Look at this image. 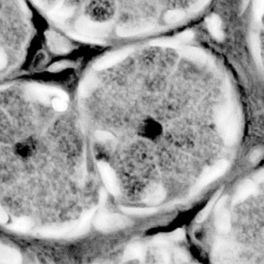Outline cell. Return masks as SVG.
I'll return each instance as SVG.
<instances>
[{
	"label": "cell",
	"mask_w": 264,
	"mask_h": 264,
	"mask_svg": "<svg viewBox=\"0 0 264 264\" xmlns=\"http://www.w3.org/2000/svg\"><path fill=\"white\" fill-rule=\"evenodd\" d=\"M154 25L150 23L133 24V25H123L117 29V34L121 37H130L139 34H143L153 30Z\"/></svg>",
	"instance_id": "7c38bea8"
},
{
	"label": "cell",
	"mask_w": 264,
	"mask_h": 264,
	"mask_svg": "<svg viewBox=\"0 0 264 264\" xmlns=\"http://www.w3.org/2000/svg\"><path fill=\"white\" fill-rule=\"evenodd\" d=\"M172 236H173V239H175V241H181V239H183L185 237V232H184L183 229H178L173 233Z\"/></svg>",
	"instance_id": "836d02e7"
},
{
	"label": "cell",
	"mask_w": 264,
	"mask_h": 264,
	"mask_svg": "<svg viewBox=\"0 0 264 264\" xmlns=\"http://www.w3.org/2000/svg\"><path fill=\"white\" fill-rule=\"evenodd\" d=\"M145 257V249L139 244H132L124 252V260H141Z\"/></svg>",
	"instance_id": "d6986e66"
},
{
	"label": "cell",
	"mask_w": 264,
	"mask_h": 264,
	"mask_svg": "<svg viewBox=\"0 0 264 264\" xmlns=\"http://www.w3.org/2000/svg\"><path fill=\"white\" fill-rule=\"evenodd\" d=\"M73 66H74V64L69 61H60V62H56V63L52 64L49 67V70L51 71V73H59V71H62L66 68L73 67Z\"/></svg>",
	"instance_id": "4316f807"
},
{
	"label": "cell",
	"mask_w": 264,
	"mask_h": 264,
	"mask_svg": "<svg viewBox=\"0 0 264 264\" xmlns=\"http://www.w3.org/2000/svg\"><path fill=\"white\" fill-rule=\"evenodd\" d=\"M193 37H194L193 31L188 30V31H184L183 33H181V34L177 37V39H178L180 42H181V41H182V42H187V41L191 40Z\"/></svg>",
	"instance_id": "4dcf8cb0"
},
{
	"label": "cell",
	"mask_w": 264,
	"mask_h": 264,
	"mask_svg": "<svg viewBox=\"0 0 264 264\" xmlns=\"http://www.w3.org/2000/svg\"><path fill=\"white\" fill-rule=\"evenodd\" d=\"M130 224V220L126 216L118 214H111L108 212H100L95 219L94 225L101 231H113L125 228Z\"/></svg>",
	"instance_id": "3957f363"
},
{
	"label": "cell",
	"mask_w": 264,
	"mask_h": 264,
	"mask_svg": "<svg viewBox=\"0 0 264 264\" xmlns=\"http://www.w3.org/2000/svg\"><path fill=\"white\" fill-rule=\"evenodd\" d=\"M180 41L177 38H162V39H155L151 41V45L153 46H160V47H179Z\"/></svg>",
	"instance_id": "cb8c5ba5"
},
{
	"label": "cell",
	"mask_w": 264,
	"mask_h": 264,
	"mask_svg": "<svg viewBox=\"0 0 264 264\" xmlns=\"http://www.w3.org/2000/svg\"><path fill=\"white\" fill-rule=\"evenodd\" d=\"M251 160L253 161V162H256V161H258L261 157H262V151L260 150V149H255L253 152H252V154H251Z\"/></svg>",
	"instance_id": "d590c367"
},
{
	"label": "cell",
	"mask_w": 264,
	"mask_h": 264,
	"mask_svg": "<svg viewBox=\"0 0 264 264\" xmlns=\"http://www.w3.org/2000/svg\"><path fill=\"white\" fill-rule=\"evenodd\" d=\"M165 196L166 192L164 188L160 185H154L147 190L145 196H143V202L148 205H156L162 202Z\"/></svg>",
	"instance_id": "4fadbf2b"
},
{
	"label": "cell",
	"mask_w": 264,
	"mask_h": 264,
	"mask_svg": "<svg viewBox=\"0 0 264 264\" xmlns=\"http://www.w3.org/2000/svg\"><path fill=\"white\" fill-rule=\"evenodd\" d=\"M98 85H99V80L95 76L92 75L87 76L79 86L80 97H84V98L88 97V96H90L95 91V89L98 87Z\"/></svg>",
	"instance_id": "e0dca14e"
},
{
	"label": "cell",
	"mask_w": 264,
	"mask_h": 264,
	"mask_svg": "<svg viewBox=\"0 0 264 264\" xmlns=\"http://www.w3.org/2000/svg\"><path fill=\"white\" fill-rule=\"evenodd\" d=\"M111 27L112 25L110 23L94 22L87 18L79 19L76 24L78 33L98 41H100V37H103L109 34Z\"/></svg>",
	"instance_id": "7a4b0ae2"
},
{
	"label": "cell",
	"mask_w": 264,
	"mask_h": 264,
	"mask_svg": "<svg viewBox=\"0 0 264 264\" xmlns=\"http://www.w3.org/2000/svg\"><path fill=\"white\" fill-rule=\"evenodd\" d=\"M227 200V196L221 197L220 200L216 202V220L215 225L219 232L227 234L231 228V218L229 210L224 206Z\"/></svg>",
	"instance_id": "52a82bcc"
},
{
	"label": "cell",
	"mask_w": 264,
	"mask_h": 264,
	"mask_svg": "<svg viewBox=\"0 0 264 264\" xmlns=\"http://www.w3.org/2000/svg\"><path fill=\"white\" fill-rule=\"evenodd\" d=\"M27 95L31 99H36L42 103H50L51 96H55V97H60L64 100H68V95L61 89L51 86H42V85H36L31 84L27 86L26 90Z\"/></svg>",
	"instance_id": "277c9868"
},
{
	"label": "cell",
	"mask_w": 264,
	"mask_h": 264,
	"mask_svg": "<svg viewBox=\"0 0 264 264\" xmlns=\"http://www.w3.org/2000/svg\"><path fill=\"white\" fill-rule=\"evenodd\" d=\"M22 256L19 251L8 246L0 245V264H19Z\"/></svg>",
	"instance_id": "9a60e30c"
},
{
	"label": "cell",
	"mask_w": 264,
	"mask_h": 264,
	"mask_svg": "<svg viewBox=\"0 0 264 264\" xmlns=\"http://www.w3.org/2000/svg\"><path fill=\"white\" fill-rule=\"evenodd\" d=\"M45 37H46L47 44H49L52 52L56 54H65L70 51L71 49L70 43L56 32L47 31L45 33Z\"/></svg>",
	"instance_id": "8fae6325"
},
{
	"label": "cell",
	"mask_w": 264,
	"mask_h": 264,
	"mask_svg": "<svg viewBox=\"0 0 264 264\" xmlns=\"http://www.w3.org/2000/svg\"><path fill=\"white\" fill-rule=\"evenodd\" d=\"M179 52L182 57L196 63H205L207 61V55L202 50L197 49V47H193V46L181 47Z\"/></svg>",
	"instance_id": "2e32d148"
},
{
	"label": "cell",
	"mask_w": 264,
	"mask_h": 264,
	"mask_svg": "<svg viewBox=\"0 0 264 264\" xmlns=\"http://www.w3.org/2000/svg\"><path fill=\"white\" fill-rule=\"evenodd\" d=\"M238 254L237 246L227 238H218L214 245L213 257L217 262H230Z\"/></svg>",
	"instance_id": "5b68a950"
},
{
	"label": "cell",
	"mask_w": 264,
	"mask_h": 264,
	"mask_svg": "<svg viewBox=\"0 0 264 264\" xmlns=\"http://www.w3.org/2000/svg\"><path fill=\"white\" fill-rule=\"evenodd\" d=\"M11 87V85H2V86H0V92H3V91H5V90H7V89H9Z\"/></svg>",
	"instance_id": "60d3db41"
},
{
	"label": "cell",
	"mask_w": 264,
	"mask_h": 264,
	"mask_svg": "<svg viewBox=\"0 0 264 264\" xmlns=\"http://www.w3.org/2000/svg\"><path fill=\"white\" fill-rule=\"evenodd\" d=\"M185 18V13L183 11H179V10H175V11H170L167 12L164 19L167 23H171V24H176L181 22L182 20H184Z\"/></svg>",
	"instance_id": "d4e9b609"
},
{
	"label": "cell",
	"mask_w": 264,
	"mask_h": 264,
	"mask_svg": "<svg viewBox=\"0 0 264 264\" xmlns=\"http://www.w3.org/2000/svg\"><path fill=\"white\" fill-rule=\"evenodd\" d=\"M33 4L39 8H42L43 7V3L41 2V0H32Z\"/></svg>",
	"instance_id": "ab89813d"
},
{
	"label": "cell",
	"mask_w": 264,
	"mask_h": 264,
	"mask_svg": "<svg viewBox=\"0 0 264 264\" xmlns=\"http://www.w3.org/2000/svg\"><path fill=\"white\" fill-rule=\"evenodd\" d=\"M263 12H264V0H255L254 14L258 22H261L263 17Z\"/></svg>",
	"instance_id": "f1b7e54d"
},
{
	"label": "cell",
	"mask_w": 264,
	"mask_h": 264,
	"mask_svg": "<svg viewBox=\"0 0 264 264\" xmlns=\"http://www.w3.org/2000/svg\"><path fill=\"white\" fill-rule=\"evenodd\" d=\"M32 221L28 217H21L13 221L10 225L9 228L17 231V232H27L32 228Z\"/></svg>",
	"instance_id": "44dd1931"
},
{
	"label": "cell",
	"mask_w": 264,
	"mask_h": 264,
	"mask_svg": "<svg viewBox=\"0 0 264 264\" xmlns=\"http://www.w3.org/2000/svg\"><path fill=\"white\" fill-rule=\"evenodd\" d=\"M238 117L231 103H227L217 115V128L226 145H233L238 136Z\"/></svg>",
	"instance_id": "6da1fadb"
},
{
	"label": "cell",
	"mask_w": 264,
	"mask_h": 264,
	"mask_svg": "<svg viewBox=\"0 0 264 264\" xmlns=\"http://www.w3.org/2000/svg\"><path fill=\"white\" fill-rule=\"evenodd\" d=\"M256 190H257V187L254 182H252V181L244 182L235 192V194L232 199L233 204H237V203H241V202L245 201L248 197H250L251 195H253L255 193Z\"/></svg>",
	"instance_id": "5bb4252c"
},
{
	"label": "cell",
	"mask_w": 264,
	"mask_h": 264,
	"mask_svg": "<svg viewBox=\"0 0 264 264\" xmlns=\"http://www.w3.org/2000/svg\"><path fill=\"white\" fill-rule=\"evenodd\" d=\"M208 3H209V0H197V3H196L195 8H194V12L201 11Z\"/></svg>",
	"instance_id": "e575fe53"
},
{
	"label": "cell",
	"mask_w": 264,
	"mask_h": 264,
	"mask_svg": "<svg viewBox=\"0 0 264 264\" xmlns=\"http://www.w3.org/2000/svg\"><path fill=\"white\" fill-rule=\"evenodd\" d=\"M52 107L57 112H65L67 110V101L60 98V97H54L51 100Z\"/></svg>",
	"instance_id": "83f0119b"
},
{
	"label": "cell",
	"mask_w": 264,
	"mask_h": 264,
	"mask_svg": "<svg viewBox=\"0 0 264 264\" xmlns=\"http://www.w3.org/2000/svg\"><path fill=\"white\" fill-rule=\"evenodd\" d=\"M121 209L126 215H133V216H148L153 215L157 212L155 207H132V206H122Z\"/></svg>",
	"instance_id": "7402d4cb"
},
{
	"label": "cell",
	"mask_w": 264,
	"mask_h": 264,
	"mask_svg": "<svg viewBox=\"0 0 264 264\" xmlns=\"http://www.w3.org/2000/svg\"><path fill=\"white\" fill-rule=\"evenodd\" d=\"M95 137L97 140L101 141V142H108V141H112L114 140V135L111 132L104 131V130H98L95 132Z\"/></svg>",
	"instance_id": "f546056e"
},
{
	"label": "cell",
	"mask_w": 264,
	"mask_h": 264,
	"mask_svg": "<svg viewBox=\"0 0 264 264\" xmlns=\"http://www.w3.org/2000/svg\"><path fill=\"white\" fill-rule=\"evenodd\" d=\"M255 180H256V182H258V183H261V182H262V180H263V174H262V172L259 173L258 176L255 177Z\"/></svg>",
	"instance_id": "f35d334b"
},
{
	"label": "cell",
	"mask_w": 264,
	"mask_h": 264,
	"mask_svg": "<svg viewBox=\"0 0 264 264\" xmlns=\"http://www.w3.org/2000/svg\"><path fill=\"white\" fill-rule=\"evenodd\" d=\"M19 4H20V8H21V10L24 12V13H25V14H29V10H28V8H27V6L25 5V3H24V0H19Z\"/></svg>",
	"instance_id": "74e56055"
},
{
	"label": "cell",
	"mask_w": 264,
	"mask_h": 264,
	"mask_svg": "<svg viewBox=\"0 0 264 264\" xmlns=\"http://www.w3.org/2000/svg\"><path fill=\"white\" fill-rule=\"evenodd\" d=\"M220 194H221V191H218L217 193L215 194V196H213V198L208 201V203L204 206V208H203V209L198 214L197 219H196L198 223H200V222H202L204 219H206V217H207V216L209 215V213L212 212V209L214 208L216 202H217V200H218Z\"/></svg>",
	"instance_id": "603a6c76"
},
{
	"label": "cell",
	"mask_w": 264,
	"mask_h": 264,
	"mask_svg": "<svg viewBox=\"0 0 264 264\" xmlns=\"http://www.w3.org/2000/svg\"><path fill=\"white\" fill-rule=\"evenodd\" d=\"M206 26L209 33L214 36V38H216L217 40H222L224 38L221 19L218 16L213 15L208 17L206 19Z\"/></svg>",
	"instance_id": "ac0fdd59"
},
{
	"label": "cell",
	"mask_w": 264,
	"mask_h": 264,
	"mask_svg": "<svg viewBox=\"0 0 264 264\" xmlns=\"http://www.w3.org/2000/svg\"><path fill=\"white\" fill-rule=\"evenodd\" d=\"M251 46H252V51H253V55L254 58L256 60V62L261 66L262 65V55H261V46H260V42L259 39L257 38V36L253 35L251 38Z\"/></svg>",
	"instance_id": "484cf974"
},
{
	"label": "cell",
	"mask_w": 264,
	"mask_h": 264,
	"mask_svg": "<svg viewBox=\"0 0 264 264\" xmlns=\"http://www.w3.org/2000/svg\"><path fill=\"white\" fill-rule=\"evenodd\" d=\"M132 51H133V49L129 47V49H122L117 52L110 53V54L105 55L104 57H102L101 59H99L98 61H96L94 64V68L96 70H103V69L110 68V67L120 63L121 61H123L124 59H126L132 53Z\"/></svg>",
	"instance_id": "30bf717a"
},
{
	"label": "cell",
	"mask_w": 264,
	"mask_h": 264,
	"mask_svg": "<svg viewBox=\"0 0 264 264\" xmlns=\"http://www.w3.org/2000/svg\"><path fill=\"white\" fill-rule=\"evenodd\" d=\"M73 14V9L64 7L62 5H57L53 10L49 12V16L55 21H63L65 19H68Z\"/></svg>",
	"instance_id": "ffe728a7"
},
{
	"label": "cell",
	"mask_w": 264,
	"mask_h": 264,
	"mask_svg": "<svg viewBox=\"0 0 264 264\" xmlns=\"http://www.w3.org/2000/svg\"><path fill=\"white\" fill-rule=\"evenodd\" d=\"M228 162L226 160H220L216 162L213 166L206 169L203 174L201 175L199 181H198V188H203L207 185H209L212 182L216 181L222 177L228 170Z\"/></svg>",
	"instance_id": "ba28073f"
},
{
	"label": "cell",
	"mask_w": 264,
	"mask_h": 264,
	"mask_svg": "<svg viewBox=\"0 0 264 264\" xmlns=\"http://www.w3.org/2000/svg\"><path fill=\"white\" fill-rule=\"evenodd\" d=\"M175 257H176V261L177 262H186V261H188L187 255L184 252H182V251H177L176 254H175Z\"/></svg>",
	"instance_id": "d6a6232c"
},
{
	"label": "cell",
	"mask_w": 264,
	"mask_h": 264,
	"mask_svg": "<svg viewBox=\"0 0 264 264\" xmlns=\"http://www.w3.org/2000/svg\"><path fill=\"white\" fill-rule=\"evenodd\" d=\"M8 64V57L7 54L5 53V51H3L0 49V70L4 69Z\"/></svg>",
	"instance_id": "1f68e13d"
},
{
	"label": "cell",
	"mask_w": 264,
	"mask_h": 264,
	"mask_svg": "<svg viewBox=\"0 0 264 264\" xmlns=\"http://www.w3.org/2000/svg\"><path fill=\"white\" fill-rule=\"evenodd\" d=\"M9 221V216L7 214V212L0 206V223H8Z\"/></svg>",
	"instance_id": "8d00e7d4"
},
{
	"label": "cell",
	"mask_w": 264,
	"mask_h": 264,
	"mask_svg": "<svg viewBox=\"0 0 264 264\" xmlns=\"http://www.w3.org/2000/svg\"><path fill=\"white\" fill-rule=\"evenodd\" d=\"M98 170L101 176V179L105 185V188L114 196H118L120 194V186L116 177L115 172L112 167L104 161H99L97 163Z\"/></svg>",
	"instance_id": "9c48e42d"
},
{
	"label": "cell",
	"mask_w": 264,
	"mask_h": 264,
	"mask_svg": "<svg viewBox=\"0 0 264 264\" xmlns=\"http://www.w3.org/2000/svg\"><path fill=\"white\" fill-rule=\"evenodd\" d=\"M77 221L59 226H47L38 229V234L50 238H73L76 237Z\"/></svg>",
	"instance_id": "8992f818"
}]
</instances>
